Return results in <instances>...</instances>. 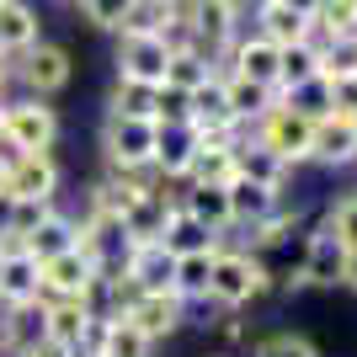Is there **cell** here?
I'll return each mask as SVG.
<instances>
[{
    "mask_svg": "<svg viewBox=\"0 0 357 357\" xmlns=\"http://www.w3.org/2000/svg\"><path fill=\"white\" fill-rule=\"evenodd\" d=\"M149 347L155 342H144V336H139L134 326H128V320H107V342H102V357H149Z\"/></svg>",
    "mask_w": 357,
    "mask_h": 357,
    "instance_id": "obj_32",
    "label": "cell"
},
{
    "mask_svg": "<svg viewBox=\"0 0 357 357\" xmlns=\"http://www.w3.org/2000/svg\"><path fill=\"white\" fill-rule=\"evenodd\" d=\"M38 298V261L27 251L0 256V304H27Z\"/></svg>",
    "mask_w": 357,
    "mask_h": 357,
    "instance_id": "obj_22",
    "label": "cell"
},
{
    "mask_svg": "<svg viewBox=\"0 0 357 357\" xmlns=\"http://www.w3.org/2000/svg\"><path fill=\"white\" fill-rule=\"evenodd\" d=\"M155 96H160V86L118 80V91H112V112H123V118H149V123H155Z\"/></svg>",
    "mask_w": 357,
    "mask_h": 357,
    "instance_id": "obj_30",
    "label": "cell"
},
{
    "mask_svg": "<svg viewBox=\"0 0 357 357\" xmlns=\"http://www.w3.org/2000/svg\"><path fill=\"white\" fill-rule=\"evenodd\" d=\"M213 75H224V70H219L213 59H203V54L192 48V54H171V64H165V80H160V86H165V91H181V96H192L197 86H208Z\"/></svg>",
    "mask_w": 357,
    "mask_h": 357,
    "instance_id": "obj_24",
    "label": "cell"
},
{
    "mask_svg": "<svg viewBox=\"0 0 357 357\" xmlns=\"http://www.w3.org/2000/svg\"><path fill=\"white\" fill-rule=\"evenodd\" d=\"M261 6H272V0H235V11H261Z\"/></svg>",
    "mask_w": 357,
    "mask_h": 357,
    "instance_id": "obj_42",
    "label": "cell"
},
{
    "mask_svg": "<svg viewBox=\"0 0 357 357\" xmlns=\"http://www.w3.org/2000/svg\"><path fill=\"white\" fill-rule=\"evenodd\" d=\"M165 64H171V48H165L155 32H123V43H118V80L160 86Z\"/></svg>",
    "mask_w": 357,
    "mask_h": 357,
    "instance_id": "obj_7",
    "label": "cell"
},
{
    "mask_svg": "<svg viewBox=\"0 0 357 357\" xmlns=\"http://www.w3.org/2000/svg\"><path fill=\"white\" fill-rule=\"evenodd\" d=\"M6 171H11V144H0V192H6Z\"/></svg>",
    "mask_w": 357,
    "mask_h": 357,
    "instance_id": "obj_40",
    "label": "cell"
},
{
    "mask_svg": "<svg viewBox=\"0 0 357 357\" xmlns=\"http://www.w3.org/2000/svg\"><path fill=\"white\" fill-rule=\"evenodd\" d=\"M102 278V267L91 261L86 251H59L48 256V261H38V298H86V288Z\"/></svg>",
    "mask_w": 357,
    "mask_h": 357,
    "instance_id": "obj_5",
    "label": "cell"
},
{
    "mask_svg": "<svg viewBox=\"0 0 357 357\" xmlns=\"http://www.w3.org/2000/svg\"><path fill=\"white\" fill-rule=\"evenodd\" d=\"M235 176L256 181V187H283L288 181V160H278L261 139H235Z\"/></svg>",
    "mask_w": 357,
    "mask_h": 357,
    "instance_id": "obj_14",
    "label": "cell"
},
{
    "mask_svg": "<svg viewBox=\"0 0 357 357\" xmlns=\"http://www.w3.org/2000/svg\"><path fill=\"white\" fill-rule=\"evenodd\" d=\"M256 357H320V352H314L310 336H298V331H278V336H267V342L256 347Z\"/></svg>",
    "mask_w": 357,
    "mask_h": 357,
    "instance_id": "obj_34",
    "label": "cell"
},
{
    "mask_svg": "<svg viewBox=\"0 0 357 357\" xmlns=\"http://www.w3.org/2000/svg\"><path fill=\"white\" fill-rule=\"evenodd\" d=\"M278 59H283V48L267 43V38L256 32V38L229 43V70H224V75H240V80H251V86L278 91Z\"/></svg>",
    "mask_w": 357,
    "mask_h": 357,
    "instance_id": "obj_12",
    "label": "cell"
},
{
    "mask_svg": "<svg viewBox=\"0 0 357 357\" xmlns=\"http://www.w3.org/2000/svg\"><path fill=\"white\" fill-rule=\"evenodd\" d=\"M75 6H80V16L91 27H112V32H123V22L134 11V0H75Z\"/></svg>",
    "mask_w": 357,
    "mask_h": 357,
    "instance_id": "obj_33",
    "label": "cell"
},
{
    "mask_svg": "<svg viewBox=\"0 0 357 357\" xmlns=\"http://www.w3.org/2000/svg\"><path fill=\"white\" fill-rule=\"evenodd\" d=\"M298 229V208H278V213H267L261 224H251V245L256 251H278V245H288V235Z\"/></svg>",
    "mask_w": 357,
    "mask_h": 357,
    "instance_id": "obj_29",
    "label": "cell"
},
{
    "mask_svg": "<svg viewBox=\"0 0 357 357\" xmlns=\"http://www.w3.org/2000/svg\"><path fill=\"white\" fill-rule=\"evenodd\" d=\"M267 261L256 251H229L219 245L213 251V278H208V298L203 304H219V310H240V304H251V298L267 294Z\"/></svg>",
    "mask_w": 357,
    "mask_h": 357,
    "instance_id": "obj_1",
    "label": "cell"
},
{
    "mask_svg": "<svg viewBox=\"0 0 357 357\" xmlns=\"http://www.w3.org/2000/svg\"><path fill=\"white\" fill-rule=\"evenodd\" d=\"M213 251H192V256H176V272H171V294L176 298H208V278H213Z\"/></svg>",
    "mask_w": 357,
    "mask_h": 357,
    "instance_id": "obj_25",
    "label": "cell"
},
{
    "mask_svg": "<svg viewBox=\"0 0 357 357\" xmlns=\"http://www.w3.org/2000/svg\"><path fill=\"white\" fill-rule=\"evenodd\" d=\"M176 16H181V0H134L123 32H160L165 22H176Z\"/></svg>",
    "mask_w": 357,
    "mask_h": 357,
    "instance_id": "obj_31",
    "label": "cell"
},
{
    "mask_svg": "<svg viewBox=\"0 0 357 357\" xmlns=\"http://www.w3.org/2000/svg\"><path fill=\"white\" fill-rule=\"evenodd\" d=\"M235 181V144H208L197 139V155L187 165V181L181 187H229Z\"/></svg>",
    "mask_w": 357,
    "mask_h": 357,
    "instance_id": "obj_17",
    "label": "cell"
},
{
    "mask_svg": "<svg viewBox=\"0 0 357 357\" xmlns=\"http://www.w3.org/2000/svg\"><path fill=\"white\" fill-rule=\"evenodd\" d=\"M38 43V11L27 0H0V59H22Z\"/></svg>",
    "mask_w": 357,
    "mask_h": 357,
    "instance_id": "obj_16",
    "label": "cell"
},
{
    "mask_svg": "<svg viewBox=\"0 0 357 357\" xmlns=\"http://www.w3.org/2000/svg\"><path fill=\"white\" fill-rule=\"evenodd\" d=\"M256 32H261L267 43H278V48H294V43H310L314 22H310V16H298V11H288L283 0H272V6L256 11Z\"/></svg>",
    "mask_w": 357,
    "mask_h": 357,
    "instance_id": "obj_18",
    "label": "cell"
},
{
    "mask_svg": "<svg viewBox=\"0 0 357 357\" xmlns=\"http://www.w3.org/2000/svg\"><path fill=\"white\" fill-rule=\"evenodd\" d=\"M6 197L54 203V197H59V165H54V155H11V171H6Z\"/></svg>",
    "mask_w": 357,
    "mask_h": 357,
    "instance_id": "obj_10",
    "label": "cell"
},
{
    "mask_svg": "<svg viewBox=\"0 0 357 357\" xmlns=\"http://www.w3.org/2000/svg\"><path fill=\"white\" fill-rule=\"evenodd\" d=\"M160 245H165L171 256H192V251H208V245H219V235H208V229H203V224H197L192 213L176 203V208H171V219H165Z\"/></svg>",
    "mask_w": 357,
    "mask_h": 357,
    "instance_id": "obj_23",
    "label": "cell"
},
{
    "mask_svg": "<svg viewBox=\"0 0 357 357\" xmlns=\"http://www.w3.org/2000/svg\"><path fill=\"white\" fill-rule=\"evenodd\" d=\"M6 86H11V59H0V102H6Z\"/></svg>",
    "mask_w": 357,
    "mask_h": 357,
    "instance_id": "obj_41",
    "label": "cell"
},
{
    "mask_svg": "<svg viewBox=\"0 0 357 357\" xmlns=\"http://www.w3.org/2000/svg\"><path fill=\"white\" fill-rule=\"evenodd\" d=\"M326 86H331V112L357 118V80H326Z\"/></svg>",
    "mask_w": 357,
    "mask_h": 357,
    "instance_id": "obj_36",
    "label": "cell"
},
{
    "mask_svg": "<svg viewBox=\"0 0 357 357\" xmlns=\"http://www.w3.org/2000/svg\"><path fill=\"white\" fill-rule=\"evenodd\" d=\"M283 6L298 11V16H310V22H314V11H320V0H283Z\"/></svg>",
    "mask_w": 357,
    "mask_h": 357,
    "instance_id": "obj_39",
    "label": "cell"
},
{
    "mask_svg": "<svg viewBox=\"0 0 357 357\" xmlns=\"http://www.w3.org/2000/svg\"><path fill=\"white\" fill-rule=\"evenodd\" d=\"M224 192H229V219L245 224V229H251V224H261L267 213L283 208V187H256V181H240V176H235Z\"/></svg>",
    "mask_w": 357,
    "mask_h": 357,
    "instance_id": "obj_15",
    "label": "cell"
},
{
    "mask_svg": "<svg viewBox=\"0 0 357 357\" xmlns=\"http://www.w3.org/2000/svg\"><path fill=\"white\" fill-rule=\"evenodd\" d=\"M342 288L357 294V251H347V267H342Z\"/></svg>",
    "mask_w": 357,
    "mask_h": 357,
    "instance_id": "obj_38",
    "label": "cell"
},
{
    "mask_svg": "<svg viewBox=\"0 0 357 357\" xmlns=\"http://www.w3.org/2000/svg\"><path fill=\"white\" fill-rule=\"evenodd\" d=\"M342 267H347V245L320 224V229L310 235V245H304L298 283H304V288H336V283H342Z\"/></svg>",
    "mask_w": 357,
    "mask_h": 357,
    "instance_id": "obj_11",
    "label": "cell"
},
{
    "mask_svg": "<svg viewBox=\"0 0 357 357\" xmlns=\"http://www.w3.org/2000/svg\"><path fill=\"white\" fill-rule=\"evenodd\" d=\"M70 245H75V219H70V213H59V208H48L43 224H38V229L22 240V251H27L32 261H48V256L70 251Z\"/></svg>",
    "mask_w": 357,
    "mask_h": 357,
    "instance_id": "obj_19",
    "label": "cell"
},
{
    "mask_svg": "<svg viewBox=\"0 0 357 357\" xmlns=\"http://www.w3.org/2000/svg\"><path fill=\"white\" fill-rule=\"evenodd\" d=\"M123 320H128L144 342H165V336L187 320V298H176L171 288H165V294H139V298H128Z\"/></svg>",
    "mask_w": 357,
    "mask_h": 357,
    "instance_id": "obj_8",
    "label": "cell"
},
{
    "mask_svg": "<svg viewBox=\"0 0 357 357\" xmlns=\"http://www.w3.org/2000/svg\"><path fill=\"white\" fill-rule=\"evenodd\" d=\"M59 139V112L38 96H16L0 102V144H11V155H54Z\"/></svg>",
    "mask_w": 357,
    "mask_h": 357,
    "instance_id": "obj_2",
    "label": "cell"
},
{
    "mask_svg": "<svg viewBox=\"0 0 357 357\" xmlns=\"http://www.w3.org/2000/svg\"><path fill=\"white\" fill-rule=\"evenodd\" d=\"M22 357H70V347H59V342H48V336H43V342H38V347H27Z\"/></svg>",
    "mask_w": 357,
    "mask_h": 357,
    "instance_id": "obj_37",
    "label": "cell"
},
{
    "mask_svg": "<svg viewBox=\"0 0 357 357\" xmlns=\"http://www.w3.org/2000/svg\"><path fill=\"white\" fill-rule=\"evenodd\" d=\"M181 16H187V27L197 32V54L203 59H219L224 48L235 43V0H181Z\"/></svg>",
    "mask_w": 357,
    "mask_h": 357,
    "instance_id": "obj_6",
    "label": "cell"
},
{
    "mask_svg": "<svg viewBox=\"0 0 357 357\" xmlns=\"http://www.w3.org/2000/svg\"><path fill=\"white\" fill-rule=\"evenodd\" d=\"M310 80H320V48H314V43L283 48V59H278V96L310 86Z\"/></svg>",
    "mask_w": 357,
    "mask_h": 357,
    "instance_id": "obj_27",
    "label": "cell"
},
{
    "mask_svg": "<svg viewBox=\"0 0 357 357\" xmlns=\"http://www.w3.org/2000/svg\"><path fill=\"white\" fill-rule=\"evenodd\" d=\"M22 86H27V96H38V102H48V96H54V91H64L70 86V54H64L59 43H43V38H38V43L27 48V54H22Z\"/></svg>",
    "mask_w": 357,
    "mask_h": 357,
    "instance_id": "obj_9",
    "label": "cell"
},
{
    "mask_svg": "<svg viewBox=\"0 0 357 357\" xmlns=\"http://www.w3.org/2000/svg\"><path fill=\"white\" fill-rule=\"evenodd\" d=\"M310 134H314V118L294 112L288 102H272L267 112L251 123V139H261V144H267L278 160H288V165L310 160Z\"/></svg>",
    "mask_w": 357,
    "mask_h": 357,
    "instance_id": "obj_4",
    "label": "cell"
},
{
    "mask_svg": "<svg viewBox=\"0 0 357 357\" xmlns=\"http://www.w3.org/2000/svg\"><path fill=\"white\" fill-rule=\"evenodd\" d=\"M320 80H357V32L320 48Z\"/></svg>",
    "mask_w": 357,
    "mask_h": 357,
    "instance_id": "obj_28",
    "label": "cell"
},
{
    "mask_svg": "<svg viewBox=\"0 0 357 357\" xmlns=\"http://www.w3.org/2000/svg\"><path fill=\"white\" fill-rule=\"evenodd\" d=\"M155 144H160V128L149 118H123V112H107L102 118L107 165H118V171H149L155 165Z\"/></svg>",
    "mask_w": 357,
    "mask_h": 357,
    "instance_id": "obj_3",
    "label": "cell"
},
{
    "mask_svg": "<svg viewBox=\"0 0 357 357\" xmlns=\"http://www.w3.org/2000/svg\"><path fill=\"white\" fill-rule=\"evenodd\" d=\"M326 229H331V235H336V240H342L347 251H357V192H352V197H342V203L331 208Z\"/></svg>",
    "mask_w": 357,
    "mask_h": 357,
    "instance_id": "obj_35",
    "label": "cell"
},
{
    "mask_svg": "<svg viewBox=\"0 0 357 357\" xmlns=\"http://www.w3.org/2000/svg\"><path fill=\"white\" fill-rule=\"evenodd\" d=\"M310 160H320V165H352V160H357V123H352V118H342V112H326V118H314Z\"/></svg>",
    "mask_w": 357,
    "mask_h": 357,
    "instance_id": "obj_13",
    "label": "cell"
},
{
    "mask_svg": "<svg viewBox=\"0 0 357 357\" xmlns=\"http://www.w3.org/2000/svg\"><path fill=\"white\" fill-rule=\"evenodd\" d=\"M43 304H48V342L80 347V336H86V326L96 320V314H91L80 298H43Z\"/></svg>",
    "mask_w": 357,
    "mask_h": 357,
    "instance_id": "obj_21",
    "label": "cell"
},
{
    "mask_svg": "<svg viewBox=\"0 0 357 357\" xmlns=\"http://www.w3.org/2000/svg\"><path fill=\"white\" fill-rule=\"evenodd\" d=\"M181 208L192 213L208 235L235 229V219H229V192H224V187H187V192H181Z\"/></svg>",
    "mask_w": 357,
    "mask_h": 357,
    "instance_id": "obj_20",
    "label": "cell"
},
{
    "mask_svg": "<svg viewBox=\"0 0 357 357\" xmlns=\"http://www.w3.org/2000/svg\"><path fill=\"white\" fill-rule=\"evenodd\" d=\"M224 102H229L235 123L245 128V123H256V118H261V112H267L272 102H278V91L251 86V80H240V75H224Z\"/></svg>",
    "mask_w": 357,
    "mask_h": 357,
    "instance_id": "obj_26",
    "label": "cell"
},
{
    "mask_svg": "<svg viewBox=\"0 0 357 357\" xmlns=\"http://www.w3.org/2000/svg\"><path fill=\"white\" fill-rule=\"evenodd\" d=\"M352 123H357V118H352Z\"/></svg>",
    "mask_w": 357,
    "mask_h": 357,
    "instance_id": "obj_43",
    "label": "cell"
}]
</instances>
